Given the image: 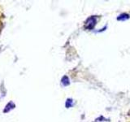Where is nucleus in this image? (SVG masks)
<instances>
[{"label": "nucleus", "mask_w": 130, "mask_h": 122, "mask_svg": "<svg viewBox=\"0 0 130 122\" xmlns=\"http://www.w3.org/2000/svg\"><path fill=\"white\" fill-rule=\"evenodd\" d=\"M126 122H130V119H129V120H128L126 121Z\"/></svg>", "instance_id": "obj_1"}]
</instances>
